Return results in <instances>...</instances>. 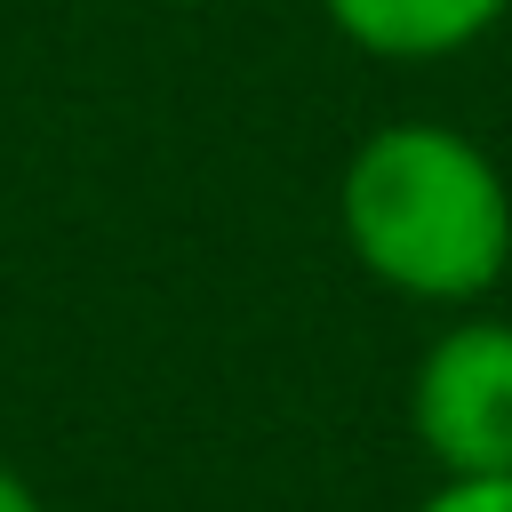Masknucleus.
Returning <instances> with one entry per match:
<instances>
[{
    "instance_id": "1",
    "label": "nucleus",
    "mask_w": 512,
    "mask_h": 512,
    "mask_svg": "<svg viewBox=\"0 0 512 512\" xmlns=\"http://www.w3.org/2000/svg\"><path fill=\"white\" fill-rule=\"evenodd\" d=\"M344 248L408 304H480L512 264V184L448 120H384L336 184Z\"/></svg>"
},
{
    "instance_id": "2",
    "label": "nucleus",
    "mask_w": 512,
    "mask_h": 512,
    "mask_svg": "<svg viewBox=\"0 0 512 512\" xmlns=\"http://www.w3.org/2000/svg\"><path fill=\"white\" fill-rule=\"evenodd\" d=\"M408 424L440 480L512 472V320L480 312L440 328L408 376Z\"/></svg>"
},
{
    "instance_id": "3",
    "label": "nucleus",
    "mask_w": 512,
    "mask_h": 512,
    "mask_svg": "<svg viewBox=\"0 0 512 512\" xmlns=\"http://www.w3.org/2000/svg\"><path fill=\"white\" fill-rule=\"evenodd\" d=\"M504 8H512V0H320V16H328L352 48H368V56H384V64L456 56V48L488 40V32L504 24Z\"/></svg>"
},
{
    "instance_id": "4",
    "label": "nucleus",
    "mask_w": 512,
    "mask_h": 512,
    "mask_svg": "<svg viewBox=\"0 0 512 512\" xmlns=\"http://www.w3.org/2000/svg\"><path fill=\"white\" fill-rule=\"evenodd\" d=\"M416 512H512V472H480V480H440Z\"/></svg>"
},
{
    "instance_id": "5",
    "label": "nucleus",
    "mask_w": 512,
    "mask_h": 512,
    "mask_svg": "<svg viewBox=\"0 0 512 512\" xmlns=\"http://www.w3.org/2000/svg\"><path fill=\"white\" fill-rule=\"evenodd\" d=\"M0 512H48V504L32 496V480H24V472H8V464H0Z\"/></svg>"
},
{
    "instance_id": "6",
    "label": "nucleus",
    "mask_w": 512,
    "mask_h": 512,
    "mask_svg": "<svg viewBox=\"0 0 512 512\" xmlns=\"http://www.w3.org/2000/svg\"><path fill=\"white\" fill-rule=\"evenodd\" d=\"M168 8H208V0H168Z\"/></svg>"
}]
</instances>
